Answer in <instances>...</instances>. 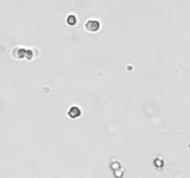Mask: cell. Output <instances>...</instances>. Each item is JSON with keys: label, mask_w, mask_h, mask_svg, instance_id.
<instances>
[{"label": "cell", "mask_w": 190, "mask_h": 178, "mask_svg": "<svg viewBox=\"0 0 190 178\" xmlns=\"http://www.w3.org/2000/svg\"><path fill=\"white\" fill-rule=\"evenodd\" d=\"M99 28H100V23L98 21L90 20V21H87L85 23V29L88 32H92V33L98 32Z\"/></svg>", "instance_id": "6da1fadb"}, {"label": "cell", "mask_w": 190, "mask_h": 178, "mask_svg": "<svg viewBox=\"0 0 190 178\" xmlns=\"http://www.w3.org/2000/svg\"><path fill=\"white\" fill-rule=\"evenodd\" d=\"M73 113H74V117L73 118H76L77 117V115H75V113L76 114H78L79 116H80V114H81V112H80V110L78 109V108H76V107H72V108L70 110V111H69V115L71 117L72 115H73Z\"/></svg>", "instance_id": "7a4b0ae2"}, {"label": "cell", "mask_w": 190, "mask_h": 178, "mask_svg": "<svg viewBox=\"0 0 190 178\" xmlns=\"http://www.w3.org/2000/svg\"><path fill=\"white\" fill-rule=\"evenodd\" d=\"M67 22L70 25H74L76 23V18L73 15H70L67 19Z\"/></svg>", "instance_id": "3957f363"}]
</instances>
